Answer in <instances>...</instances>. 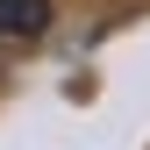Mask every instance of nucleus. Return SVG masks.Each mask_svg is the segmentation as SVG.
Wrapping results in <instances>:
<instances>
[{
	"label": "nucleus",
	"mask_w": 150,
	"mask_h": 150,
	"mask_svg": "<svg viewBox=\"0 0 150 150\" xmlns=\"http://www.w3.org/2000/svg\"><path fill=\"white\" fill-rule=\"evenodd\" d=\"M43 29H50V0H0V36L7 43H29Z\"/></svg>",
	"instance_id": "nucleus-1"
}]
</instances>
